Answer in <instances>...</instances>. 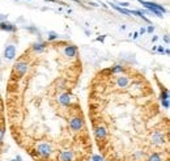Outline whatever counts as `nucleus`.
Masks as SVG:
<instances>
[{
  "instance_id": "6e6552de",
  "label": "nucleus",
  "mask_w": 170,
  "mask_h": 161,
  "mask_svg": "<svg viewBox=\"0 0 170 161\" xmlns=\"http://www.w3.org/2000/svg\"><path fill=\"white\" fill-rule=\"evenodd\" d=\"M157 50H158V52H160V54H164V51H165V49H164L162 46H158Z\"/></svg>"
},
{
  "instance_id": "f3484780",
  "label": "nucleus",
  "mask_w": 170,
  "mask_h": 161,
  "mask_svg": "<svg viewBox=\"0 0 170 161\" xmlns=\"http://www.w3.org/2000/svg\"><path fill=\"white\" fill-rule=\"evenodd\" d=\"M9 161H16V160H9Z\"/></svg>"
},
{
  "instance_id": "7ed1b4c3",
  "label": "nucleus",
  "mask_w": 170,
  "mask_h": 161,
  "mask_svg": "<svg viewBox=\"0 0 170 161\" xmlns=\"http://www.w3.org/2000/svg\"><path fill=\"white\" fill-rule=\"evenodd\" d=\"M0 30H4V32H11V33H15L17 32V26L8 21H1L0 22Z\"/></svg>"
},
{
  "instance_id": "f03ea898",
  "label": "nucleus",
  "mask_w": 170,
  "mask_h": 161,
  "mask_svg": "<svg viewBox=\"0 0 170 161\" xmlns=\"http://www.w3.org/2000/svg\"><path fill=\"white\" fill-rule=\"evenodd\" d=\"M4 58L8 60H12L16 58V47L13 45H8L4 49Z\"/></svg>"
},
{
  "instance_id": "ddd939ff",
  "label": "nucleus",
  "mask_w": 170,
  "mask_h": 161,
  "mask_svg": "<svg viewBox=\"0 0 170 161\" xmlns=\"http://www.w3.org/2000/svg\"><path fill=\"white\" fill-rule=\"evenodd\" d=\"M16 161H22V157L20 156V155H17V156H16Z\"/></svg>"
},
{
  "instance_id": "f257e3e1",
  "label": "nucleus",
  "mask_w": 170,
  "mask_h": 161,
  "mask_svg": "<svg viewBox=\"0 0 170 161\" xmlns=\"http://www.w3.org/2000/svg\"><path fill=\"white\" fill-rule=\"evenodd\" d=\"M138 1L141 3V4H143L144 7L152 13V15H156L157 17H162L164 13H166L165 8L161 7L160 4H157V3H150V1H145V0H138Z\"/></svg>"
},
{
  "instance_id": "f8f14e48",
  "label": "nucleus",
  "mask_w": 170,
  "mask_h": 161,
  "mask_svg": "<svg viewBox=\"0 0 170 161\" xmlns=\"http://www.w3.org/2000/svg\"><path fill=\"white\" fill-rule=\"evenodd\" d=\"M104 39H105V37L102 35V37H98V38H97V41H99V42H104Z\"/></svg>"
},
{
  "instance_id": "20e7f679",
  "label": "nucleus",
  "mask_w": 170,
  "mask_h": 161,
  "mask_svg": "<svg viewBox=\"0 0 170 161\" xmlns=\"http://www.w3.org/2000/svg\"><path fill=\"white\" fill-rule=\"evenodd\" d=\"M58 38H59V35L55 32H49V37H47V41L49 42H54V41H56Z\"/></svg>"
},
{
  "instance_id": "39448f33",
  "label": "nucleus",
  "mask_w": 170,
  "mask_h": 161,
  "mask_svg": "<svg viewBox=\"0 0 170 161\" xmlns=\"http://www.w3.org/2000/svg\"><path fill=\"white\" fill-rule=\"evenodd\" d=\"M90 159H92V161H105L104 157L99 156V155H92Z\"/></svg>"
},
{
  "instance_id": "2eb2a0df",
  "label": "nucleus",
  "mask_w": 170,
  "mask_h": 161,
  "mask_svg": "<svg viewBox=\"0 0 170 161\" xmlns=\"http://www.w3.org/2000/svg\"><path fill=\"white\" fill-rule=\"evenodd\" d=\"M157 39H158V37H153V38H152V42H156Z\"/></svg>"
},
{
  "instance_id": "a211bd4d",
  "label": "nucleus",
  "mask_w": 170,
  "mask_h": 161,
  "mask_svg": "<svg viewBox=\"0 0 170 161\" xmlns=\"http://www.w3.org/2000/svg\"><path fill=\"white\" fill-rule=\"evenodd\" d=\"M0 64H1V62H0Z\"/></svg>"
},
{
  "instance_id": "4468645a",
  "label": "nucleus",
  "mask_w": 170,
  "mask_h": 161,
  "mask_svg": "<svg viewBox=\"0 0 170 161\" xmlns=\"http://www.w3.org/2000/svg\"><path fill=\"white\" fill-rule=\"evenodd\" d=\"M164 39H165V42H166V43H169V35H168V34H166L165 37H164Z\"/></svg>"
},
{
  "instance_id": "0eeeda50",
  "label": "nucleus",
  "mask_w": 170,
  "mask_h": 161,
  "mask_svg": "<svg viewBox=\"0 0 170 161\" xmlns=\"http://www.w3.org/2000/svg\"><path fill=\"white\" fill-rule=\"evenodd\" d=\"M145 30H147L148 33H153V32H154V28H153V25H149V26Z\"/></svg>"
},
{
  "instance_id": "9d476101",
  "label": "nucleus",
  "mask_w": 170,
  "mask_h": 161,
  "mask_svg": "<svg viewBox=\"0 0 170 161\" xmlns=\"http://www.w3.org/2000/svg\"><path fill=\"white\" fill-rule=\"evenodd\" d=\"M131 37H132L133 39H136V38H138V37H139V33H138V32H135V33H133V35L131 34Z\"/></svg>"
},
{
  "instance_id": "9b49d317",
  "label": "nucleus",
  "mask_w": 170,
  "mask_h": 161,
  "mask_svg": "<svg viewBox=\"0 0 170 161\" xmlns=\"http://www.w3.org/2000/svg\"><path fill=\"white\" fill-rule=\"evenodd\" d=\"M119 4H121L122 7H128V5H130V3H119Z\"/></svg>"
},
{
  "instance_id": "dca6fc26",
  "label": "nucleus",
  "mask_w": 170,
  "mask_h": 161,
  "mask_svg": "<svg viewBox=\"0 0 170 161\" xmlns=\"http://www.w3.org/2000/svg\"><path fill=\"white\" fill-rule=\"evenodd\" d=\"M164 52H165V54H166V55H169V54H170V51H169V49H166V50H165V51H164Z\"/></svg>"
},
{
  "instance_id": "6ab92c4d",
  "label": "nucleus",
  "mask_w": 170,
  "mask_h": 161,
  "mask_svg": "<svg viewBox=\"0 0 170 161\" xmlns=\"http://www.w3.org/2000/svg\"><path fill=\"white\" fill-rule=\"evenodd\" d=\"M16 1H17V0H16Z\"/></svg>"
},
{
  "instance_id": "1a4fd4ad",
  "label": "nucleus",
  "mask_w": 170,
  "mask_h": 161,
  "mask_svg": "<svg viewBox=\"0 0 170 161\" xmlns=\"http://www.w3.org/2000/svg\"><path fill=\"white\" fill-rule=\"evenodd\" d=\"M145 33H147L145 28H141V29H140V32H139V34H141V35H143V34H145Z\"/></svg>"
},
{
  "instance_id": "423d86ee",
  "label": "nucleus",
  "mask_w": 170,
  "mask_h": 161,
  "mask_svg": "<svg viewBox=\"0 0 170 161\" xmlns=\"http://www.w3.org/2000/svg\"><path fill=\"white\" fill-rule=\"evenodd\" d=\"M26 30H29L30 33H37V34H40V33H38V30H37V28H34V26H29V28H26Z\"/></svg>"
}]
</instances>
